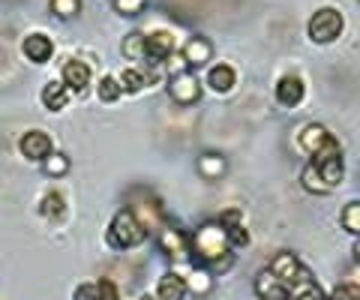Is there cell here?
<instances>
[{"instance_id":"31","label":"cell","mask_w":360,"mask_h":300,"mask_svg":"<svg viewBox=\"0 0 360 300\" xmlns=\"http://www.w3.org/2000/svg\"><path fill=\"white\" fill-rule=\"evenodd\" d=\"M96 292H99V300H120V294H117V285L108 280H96Z\"/></svg>"},{"instance_id":"26","label":"cell","mask_w":360,"mask_h":300,"mask_svg":"<svg viewBox=\"0 0 360 300\" xmlns=\"http://www.w3.org/2000/svg\"><path fill=\"white\" fill-rule=\"evenodd\" d=\"M342 228L360 237V202L345 204V210H342Z\"/></svg>"},{"instance_id":"23","label":"cell","mask_w":360,"mask_h":300,"mask_svg":"<svg viewBox=\"0 0 360 300\" xmlns=\"http://www.w3.org/2000/svg\"><path fill=\"white\" fill-rule=\"evenodd\" d=\"M184 280H186V288H189L193 294H207L210 285H213V280H210L207 270H189Z\"/></svg>"},{"instance_id":"2","label":"cell","mask_w":360,"mask_h":300,"mask_svg":"<svg viewBox=\"0 0 360 300\" xmlns=\"http://www.w3.org/2000/svg\"><path fill=\"white\" fill-rule=\"evenodd\" d=\"M144 237H148V228L141 226V219L132 210H120L108 226V243L115 249H132L139 243H144Z\"/></svg>"},{"instance_id":"30","label":"cell","mask_w":360,"mask_h":300,"mask_svg":"<svg viewBox=\"0 0 360 300\" xmlns=\"http://www.w3.org/2000/svg\"><path fill=\"white\" fill-rule=\"evenodd\" d=\"M144 4H148V0H115V9L120 15H139V13H144Z\"/></svg>"},{"instance_id":"4","label":"cell","mask_w":360,"mask_h":300,"mask_svg":"<svg viewBox=\"0 0 360 300\" xmlns=\"http://www.w3.org/2000/svg\"><path fill=\"white\" fill-rule=\"evenodd\" d=\"M132 214L141 219V226L144 228H156V226H162V207H160V198L150 195V193H144L139 190L132 195Z\"/></svg>"},{"instance_id":"24","label":"cell","mask_w":360,"mask_h":300,"mask_svg":"<svg viewBox=\"0 0 360 300\" xmlns=\"http://www.w3.org/2000/svg\"><path fill=\"white\" fill-rule=\"evenodd\" d=\"M198 169H201V174H205V177L217 181V177H222V171H225V159L217 157V153H207V157L198 159Z\"/></svg>"},{"instance_id":"18","label":"cell","mask_w":360,"mask_h":300,"mask_svg":"<svg viewBox=\"0 0 360 300\" xmlns=\"http://www.w3.org/2000/svg\"><path fill=\"white\" fill-rule=\"evenodd\" d=\"M210 54H213V48H210V42H207L205 37H193V39L186 42V48H184V58H186L189 66L207 63V60H210Z\"/></svg>"},{"instance_id":"17","label":"cell","mask_w":360,"mask_h":300,"mask_svg":"<svg viewBox=\"0 0 360 300\" xmlns=\"http://www.w3.org/2000/svg\"><path fill=\"white\" fill-rule=\"evenodd\" d=\"M234 81H238V75H234V70H231L229 63L213 66L210 75H207V84H210L217 93H229V91H234Z\"/></svg>"},{"instance_id":"7","label":"cell","mask_w":360,"mask_h":300,"mask_svg":"<svg viewBox=\"0 0 360 300\" xmlns=\"http://www.w3.org/2000/svg\"><path fill=\"white\" fill-rule=\"evenodd\" d=\"M270 273H274L285 288H291V285L300 280L303 268H300V261H297L295 252H279L276 259H274V264H270Z\"/></svg>"},{"instance_id":"5","label":"cell","mask_w":360,"mask_h":300,"mask_svg":"<svg viewBox=\"0 0 360 300\" xmlns=\"http://www.w3.org/2000/svg\"><path fill=\"white\" fill-rule=\"evenodd\" d=\"M168 96H172L177 105H195L201 96V84L195 75H189V72L172 75V79H168Z\"/></svg>"},{"instance_id":"3","label":"cell","mask_w":360,"mask_h":300,"mask_svg":"<svg viewBox=\"0 0 360 300\" xmlns=\"http://www.w3.org/2000/svg\"><path fill=\"white\" fill-rule=\"evenodd\" d=\"M340 33H342V15H340V9L324 6V9H319V13L309 18V37L315 42H333Z\"/></svg>"},{"instance_id":"1","label":"cell","mask_w":360,"mask_h":300,"mask_svg":"<svg viewBox=\"0 0 360 300\" xmlns=\"http://www.w3.org/2000/svg\"><path fill=\"white\" fill-rule=\"evenodd\" d=\"M189 247H193V255L198 261H205L210 270H225L231 268V252H229V231L225 226H217V222H207V226H201L193 240H189Z\"/></svg>"},{"instance_id":"38","label":"cell","mask_w":360,"mask_h":300,"mask_svg":"<svg viewBox=\"0 0 360 300\" xmlns=\"http://www.w3.org/2000/svg\"><path fill=\"white\" fill-rule=\"evenodd\" d=\"M141 300H160V297H141Z\"/></svg>"},{"instance_id":"29","label":"cell","mask_w":360,"mask_h":300,"mask_svg":"<svg viewBox=\"0 0 360 300\" xmlns=\"http://www.w3.org/2000/svg\"><path fill=\"white\" fill-rule=\"evenodd\" d=\"M45 171L54 174V177H58V174H66V171H70V159H66L63 153H51V157L45 159Z\"/></svg>"},{"instance_id":"36","label":"cell","mask_w":360,"mask_h":300,"mask_svg":"<svg viewBox=\"0 0 360 300\" xmlns=\"http://www.w3.org/2000/svg\"><path fill=\"white\" fill-rule=\"evenodd\" d=\"M222 226H225V228L240 226V210H225V214H222Z\"/></svg>"},{"instance_id":"20","label":"cell","mask_w":360,"mask_h":300,"mask_svg":"<svg viewBox=\"0 0 360 300\" xmlns=\"http://www.w3.org/2000/svg\"><path fill=\"white\" fill-rule=\"evenodd\" d=\"M66 99H70V87H66V84H58V81L45 84L42 103H45V108H49V111H60L66 105Z\"/></svg>"},{"instance_id":"37","label":"cell","mask_w":360,"mask_h":300,"mask_svg":"<svg viewBox=\"0 0 360 300\" xmlns=\"http://www.w3.org/2000/svg\"><path fill=\"white\" fill-rule=\"evenodd\" d=\"M354 259H357V264H360V237H357V243H354Z\"/></svg>"},{"instance_id":"34","label":"cell","mask_w":360,"mask_h":300,"mask_svg":"<svg viewBox=\"0 0 360 300\" xmlns=\"http://www.w3.org/2000/svg\"><path fill=\"white\" fill-rule=\"evenodd\" d=\"M165 66H168V72H172V75H180V72H186V58H184V54H168V58H165Z\"/></svg>"},{"instance_id":"22","label":"cell","mask_w":360,"mask_h":300,"mask_svg":"<svg viewBox=\"0 0 360 300\" xmlns=\"http://www.w3.org/2000/svg\"><path fill=\"white\" fill-rule=\"evenodd\" d=\"M300 183L307 186L309 193H315V195H321V193H330V186L324 183V177L319 174V169H315L312 162L307 165V169H303V177H300Z\"/></svg>"},{"instance_id":"13","label":"cell","mask_w":360,"mask_h":300,"mask_svg":"<svg viewBox=\"0 0 360 300\" xmlns=\"http://www.w3.org/2000/svg\"><path fill=\"white\" fill-rule=\"evenodd\" d=\"M25 54H27V60H33V63H45L51 58V51H54V46H51V39L45 37V33H30V37L25 39Z\"/></svg>"},{"instance_id":"6","label":"cell","mask_w":360,"mask_h":300,"mask_svg":"<svg viewBox=\"0 0 360 300\" xmlns=\"http://www.w3.org/2000/svg\"><path fill=\"white\" fill-rule=\"evenodd\" d=\"M300 148L312 153V157H319V153H333V150H340V144H336V138L330 136L324 126L319 124H312L300 132Z\"/></svg>"},{"instance_id":"9","label":"cell","mask_w":360,"mask_h":300,"mask_svg":"<svg viewBox=\"0 0 360 300\" xmlns=\"http://www.w3.org/2000/svg\"><path fill=\"white\" fill-rule=\"evenodd\" d=\"M21 153H25L27 159H49L51 157V138L39 129L25 132V136H21Z\"/></svg>"},{"instance_id":"16","label":"cell","mask_w":360,"mask_h":300,"mask_svg":"<svg viewBox=\"0 0 360 300\" xmlns=\"http://www.w3.org/2000/svg\"><path fill=\"white\" fill-rule=\"evenodd\" d=\"M174 54V37L168 30H156L148 37V60H165Z\"/></svg>"},{"instance_id":"21","label":"cell","mask_w":360,"mask_h":300,"mask_svg":"<svg viewBox=\"0 0 360 300\" xmlns=\"http://www.w3.org/2000/svg\"><path fill=\"white\" fill-rule=\"evenodd\" d=\"M123 54H127L129 60H148V37L144 33H132L123 42Z\"/></svg>"},{"instance_id":"15","label":"cell","mask_w":360,"mask_h":300,"mask_svg":"<svg viewBox=\"0 0 360 300\" xmlns=\"http://www.w3.org/2000/svg\"><path fill=\"white\" fill-rule=\"evenodd\" d=\"M189 288H186V280L177 273H165L160 280V288H156V297L160 300H186Z\"/></svg>"},{"instance_id":"28","label":"cell","mask_w":360,"mask_h":300,"mask_svg":"<svg viewBox=\"0 0 360 300\" xmlns=\"http://www.w3.org/2000/svg\"><path fill=\"white\" fill-rule=\"evenodd\" d=\"M120 81L117 79H111V75H105L103 81H99V99H103V103H115V99L120 96Z\"/></svg>"},{"instance_id":"33","label":"cell","mask_w":360,"mask_h":300,"mask_svg":"<svg viewBox=\"0 0 360 300\" xmlns=\"http://www.w3.org/2000/svg\"><path fill=\"white\" fill-rule=\"evenodd\" d=\"M225 231H229V243H234V247H246V243H250V231L243 226H231Z\"/></svg>"},{"instance_id":"25","label":"cell","mask_w":360,"mask_h":300,"mask_svg":"<svg viewBox=\"0 0 360 300\" xmlns=\"http://www.w3.org/2000/svg\"><path fill=\"white\" fill-rule=\"evenodd\" d=\"M39 210H42V216H49V219H60L63 216V198H60V193H49V195H45Z\"/></svg>"},{"instance_id":"35","label":"cell","mask_w":360,"mask_h":300,"mask_svg":"<svg viewBox=\"0 0 360 300\" xmlns=\"http://www.w3.org/2000/svg\"><path fill=\"white\" fill-rule=\"evenodd\" d=\"M75 300H99V292H96V282L78 285V288H75Z\"/></svg>"},{"instance_id":"10","label":"cell","mask_w":360,"mask_h":300,"mask_svg":"<svg viewBox=\"0 0 360 300\" xmlns=\"http://www.w3.org/2000/svg\"><path fill=\"white\" fill-rule=\"evenodd\" d=\"M160 247H162V252L168 255V259H186L189 255V249H186V235L180 228H172V226H162V231H160Z\"/></svg>"},{"instance_id":"8","label":"cell","mask_w":360,"mask_h":300,"mask_svg":"<svg viewBox=\"0 0 360 300\" xmlns=\"http://www.w3.org/2000/svg\"><path fill=\"white\" fill-rule=\"evenodd\" d=\"M312 165L319 169V174L324 177V183L330 186H340L342 183V153L333 150V153H319V157H312Z\"/></svg>"},{"instance_id":"12","label":"cell","mask_w":360,"mask_h":300,"mask_svg":"<svg viewBox=\"0 0 360 300\" xmlns=\"http://www.w3.org/2000/svg\"><path fill=\"white\" fill-rule=\"evenodd\" d=\"M255 292H258V297H262V300H291L288 288L279 282L270 270H264V273L255 280Z\"/></svg>"},{"instance_id":"27","label":"cell","mask_w":360,"mask_h":300,"mask_svg":"<svg viewBox=\"0 0 360 300\" xmlns=\"http://www.w3.org/2000/svg\"><path fill=\"white\" fill-rule=\"evenodd\" d=\"M82 9V0H51V13L58 18H75Z\"/></svg>"},{"instance_id":"19","label":"cell","mask_w":360,"mask_h":300,"mask_svg":"<svg viewBox=\"0 0 360 300\" xmlns=\"http://www.w3.org/2000/svg\"><path fill=\"white\" fill-rule=\"evenodd\" d=\"M148 84H153V72L135 70V66H129V70L123 72V79H120V87H123V91H129V93H139Z\"/></svg>"},{"instance_id":"32","label":"cell","mask_w":360,"mask_h":300,"mask_svg":"<svg viewBox=\"0 0 360 300\" xmlns=\"http://www.w3.org/2000/svg\"><path fill=\"white\" fill-rule=\"evenodd\" d=\"M330 300H360V285H354V282H348V285H340L333 292V297Z\"/></svg>"},{"instance_id":"14","label":"cell","mask_w":360,"mask_h":300,"mask_svg":"<svg viewBox=\"0 0 360 300\" xmlns=\"http://www.w3.org/2000/svg\"><path fill=\"white\" fill-rule=\"evenodd\" d=\"M303 93H307V91H303V81L297 79V75H285V79H279V84H276V99L285 108L297 105L303 99Z\"/></svg>"},{"instance_id":"11","label":"cell","mask_w":360,"mask_h":300,"mask_svg":"<svg viewBox=\"0 0 360 300\" xmlns=\"http://www.w3.org/2000/svg\"><path fill=\"white\" fill-rule=\"evenodd\" d=\"M63 84L75 93H84L90 84V66L84 60H70L63 66Z\"/></svg>"}]
</instances>
